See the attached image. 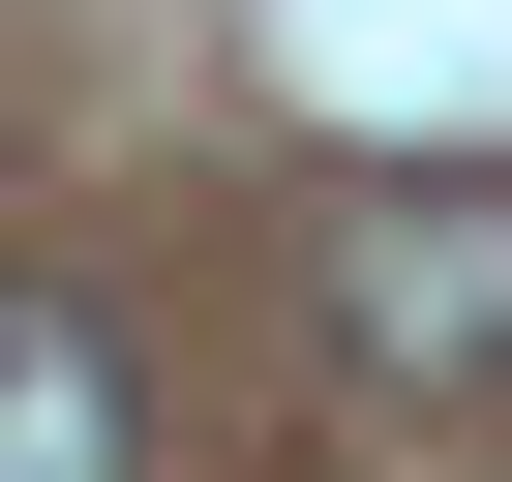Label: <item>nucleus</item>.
Wrapping results in <instances>:
<instances>
[{
    "label": "nucleus",
    "instance_id": "obj_1",
    "mask_svg": "<svg viewBox=\"0 0 512 482\" xmlns=\"http://www.w3.org/2000/svg\"><path fill=\"white\" fill-rule=\"evenodd\" d=\"M332 332H362L392 392H482V362H512V181H362V211H332Z\"/></svg>",
    "mask_w": 512,
    "mask_h": 482
},
{
    "label": "nucleus",
    "instance_id": "obj_2",
    "mask_svg": "<svg viewBox=\"0 0 512 482\" xmlns=\"http://www.w3.org/2000/svg\"><path fill=\"white\" fill-rule=\"evenodd\" d=\"M0 482H121V332L61 272H0Z\"/></svg>",
    "mask_w": 512,
    "mask_h": 482
}]
</instances>
